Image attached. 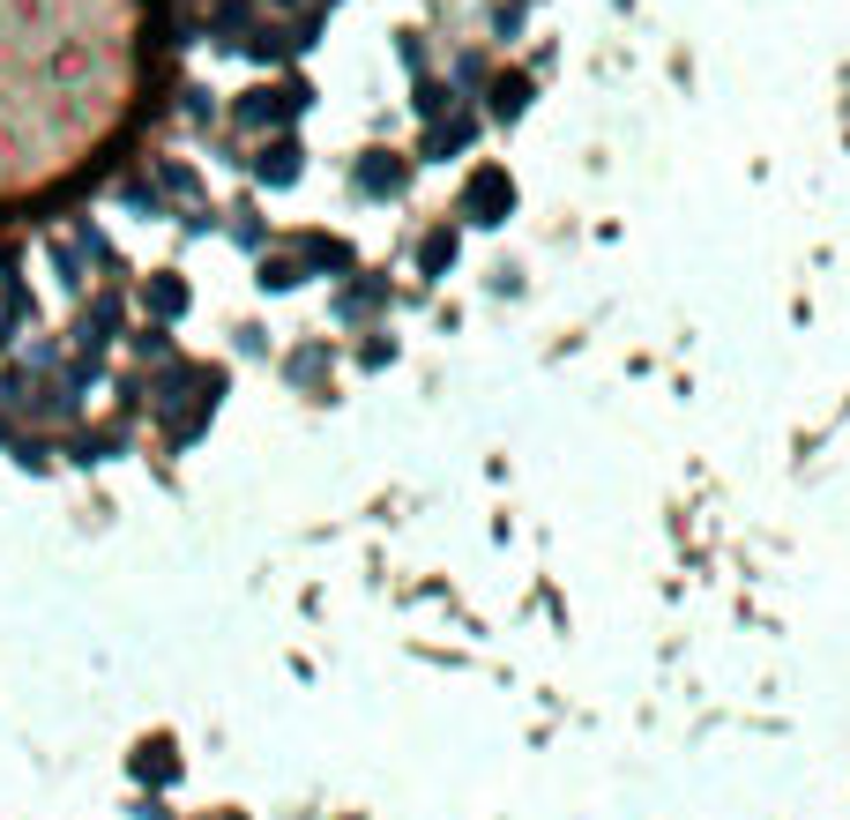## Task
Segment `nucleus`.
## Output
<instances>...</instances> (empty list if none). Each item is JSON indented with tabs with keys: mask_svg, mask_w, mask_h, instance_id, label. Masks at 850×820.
<instances>
[{
	"mask_svg": "<svg viewBox=\"0 0 850 820\" xmlns=\"http://www.w3.org/2000/svg\"><path fill=\"white\" fill-rule=\"evenodd\" d=\"M523 90H530L523 75H501V98H493V112H523Z\"/></svg>",
	"mask_w": 850,
	"mask_h": 820,
	"instance_id": "nucleus-5",
	"label": "nucleus"
},
{
	"mask_svg": "<svg viewBox=\"0 0 850 820\" xmlns=\"http://www.w3.org/2000/svg\"><path fill=\"white\" fill-rule=\"evenodd\" d=\"M172 769H179V761H172V739H150L142 753H135V775H142V783H172Z\"/></svg>",
	"mask_w": 850,
	"mask_h": 820,
	"instance_id": "nucleus-2",
	"label": "nucleus"
},
{
	"mask_svg": "<svg viewBox=\"0 0 850 820\" xmlns=\"http://www.w3.org/2000/svg\"><path fill=\"white\" fill-rule=\"evenodd\" d=\"M150 306L157 314H179V306H187V284H179V276H150Z\"/></svg>",
	"mask_w": 850,
	"mask_h": 820,
	"instance_id": "nucleus-3",
	"label": "nucleus"
},
{
	"mask_svg": "<svg viewBox=\"0 0 850 820\" xmlns=\"http://www.w3.org/2000/svg\"><path fill=\"white\" fill-rule=\"evenodd\" d=\"M261 179H291V142H276V149H261V165H254Z\"/></svg>",
	"mask_w": 850,
	"mask_h": 820,
	"instance_id": "nucleus-4",
	"label": "nucleus"
},
{
	"mask_svg": "<svg viewBox=\"0 0 850 820\" xmlns=\"http://www.w3.org/2000/svg\"><path fill=\"white\" fill-rule=\"evenodd\" d=\"M441 261H455V239H448V231H433V239H425V269H441Z\"/></svg>",
	"mask_w": 850,
	"mask_h": 820,
	"instance_id": "nucleus-6",
	"label": "nucleus"
},
{
	"mask_svg": "<svg viewBox=\"0 0 850 820\" xmlns=\"http://www.w3.org/2000/svg\"><path fill=\"white\" fill-rule=\"evenodd\" d=\"M507 201H515V187H507V172H477L471 187H463V209H471L477 224H501Z\"/></svg>",
	"mask_w": 850,
	"mask_h": 820,
	"instance_id": "nucleus-1",
	"label": "nucleus"
}]
</instances>
